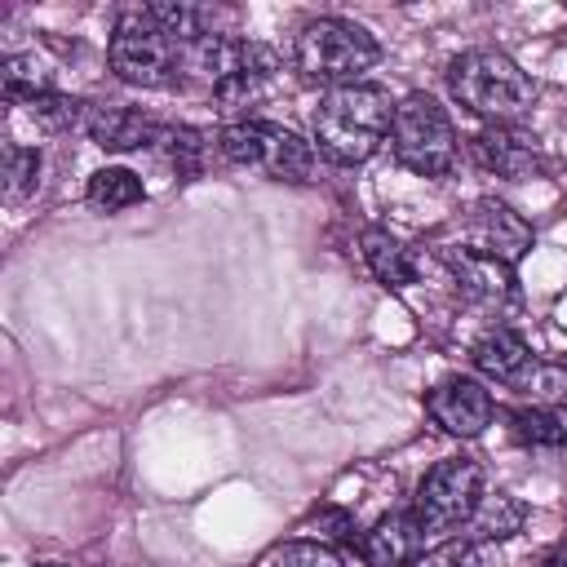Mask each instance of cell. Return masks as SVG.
Listing matches in <instances>:
<instances>
[{"label":"cell","mask_w":567,"mask_h":567,"mask_svg":"<svg viewBox=\"0 0 567 567\" xmlns=\"http://www.w3.org/2000/svg\"><path fill=\"white\" fill-rule=\"evenodd\" d=\"M261 567H346V563L323 540H284L261 558Z\"/></svg>","instance_id":"24"},{"label":"cell","mask_w":567,"mask_h":567,"mask_svg":"<svg viewBox=\"0 0 567 567\" xmlns=\"http://www.w3.org/2000/svg\"><path fill=\"white\" fill-rule=\"evenodd\" d=\"M155 146H159V155L168 159V168L182 182H195V177H204L217 137L208 128H195V124H168V128H159V142Z\"/></svg>","instance_id":"16"},{"label":"cell","mask_w":567,"mask_h":567,"mask_svg":"<svg viewBox=\"0 0 567 567\" xmlns=\"http://www.w3.org/2000/svg\"><path fill=\"white\" fill-rule=\"evenodd\" d=\"M310 527H319L328 540H341V545H354V518L346 509H332V505H319L310 514Z\"/></svg>","instance_id":"27"},{"label":"cell","mask_w":567,"mask_h":567,"mask_svg":"<svg viewBox=\"0 0 567 567\" xmlns=\"http://www.w3.org/2000/svg\"><path fill=\"white\" fill-rule=\"evenodd\" d=\"M478 501H483V465L470 456H447L434 470H425L412 514L425 532H456L474 518Z\"/></svg>","instance_id":"7"},{"label":"cell","mask_w":567,"mask_h":567,"mask_svg":"<svg viewBox=\"0 0 567 567\" xmlns=\"http://www.w3.org/2000/svg\"><path fill=\"white\" fill-rule=\"evenodd\" d=\"M443 261L452 270V284H456V297L483 315H509L523 306V292H518V275L509 261L501 257H487L470 244H456V248H443Z\"/></svg>","instance_id":"8"},{"label":"cell","mask_w":567,"mask_h":567,"mask_svg":"<svg viewBox=\"0 0 567 567\" xmlns=\"http://www.w3.org/2000/svg\"><path fill=\"white\" fill-rule=\"evenodd\" d=\"M412 567H483V558H478V540H470V536H461V540H443V545L425 549Z\"/></svg>","instance_id":"25"},{"label":"cell","mask_w":567,"mask_h":567,"mask_svg":"<svg viewBox=\"0 0 567 567\" xmlns=\"http://www.w3.org/2000/svg\"><path fill=\"white\" fill-rule=\"evenodd\" d=\"M545 567H567V545H563L558 554H549V563H545Z\"/></svg>","instance_id":"28"},{"label":"cell","mask_w":567,"mask_h":567,"mask_svg":"<svg viewBox=\"0 0 567 567\" xmlns=\"http://www.w3.org/2000/svg\"><path fill=\"white\" fill-rule=\"evenodd\" d=\"M421 540H425V527L416 523V514L394 509V514H381L359 536V558L368 567H412L421 558Z\"/></svg>","instance_id":"13"},{"label":"cell","mask_w":567,"mask_h":567,"mask_svg":"<svg viewBox=\"0 0 567 567\" xmlns=\"http://www.w3.org/2000/svg\"><path fill=\"white\" fill-rule=\"evenodd\" d=\"M359 244H363V261H368V270H372L381 284H390V288H408V284L421 279V261H416V252H412L408 244H399L390 230L368 226Z\"/></svg>","instance_id":"15"},{"label":"cell","mask_w":567,"mask_h":567,"mask_svg":"<svg viewBox=\"0 0 567 567\" xmlns=\"http://www.w3.org/2000/svg\"><path fill=\"white\" fill-rule=\"evenodd\" d=\"M217 151L239 168H261L275 182H310L315 146L275 120H235L217 133Z\"/></svg>","instance_id":"6"},{"label":"cell","mask_w":567,"mask_h":567,"mask_svg":"<svg viewBox=\"0 0 567 567\" xmlns=\"http://www.w3.org/2000/svg\"><path fill=\"white\" fill-rule=\"evenodd\" d=\"M394 106L390 93L381 84H346V89H328L310 115L315 128V146L332 159V164H363L377 155V146L385 142L390 124H394Z\"/></svg>","instance_id":"1"},{"label":"cell","mask_w":567,"mask_h":567,"mask_svg":"<svg viewBox=\"0 0 567 567\" xmlns=\"http://www.w3.org/2000/svg\"><path fill=\"white\" fill-rule=\"evenodd\" d=\"M523 390H532V394H540L549 403H567V359L563 363H536V372H532V381Z\"/></svg>","instance_id":"26"},{"label":"cell","mask_w":567,"mask_h":567,"mask_svg":"<svg viewBox=\"0 0 567 567\" xmlns=\"http://www.w3.org/2000/svg\"><path fill=\"white\" fill-rule=\"evenodd\" d=\"M465 244L514 266V261L532 248V226H527L509 204L483 195V199H474L470 213H465Z\"/></svg>","instance_id":"11"},{"label":"cell","mask_w":567,"mask_h":567,"mask_svg":"<svg viewBox=\"0 0 567 567\" xmlns=\"http://www.w3.org/2000/svg\"><path fill=\"white\" fill-rule=\"evenodd\" d=\"M146 13L186 49V44H195V40H204V35H213V9H204V4H146Z\"/></svg>","instance_id":"20"},{"label":"cell","mask_w":567,"mask_h":567,"mask_svg":"<svg viewBox=\"0 0 567 567\" xmlns=\"http://www.w3.org/2000/svg\"><path fill=\"white\" fill-rule=\"evenodd\" d=\"M27 115H31L40 128H49V133H66V128L84 124V102L71 97V93L49 89V93H35V97L27 102Z\"/></svg>","instance_id":"22"},{"label":"cell","mask_w":567,"mask_h":567,"mask_svg":"<svg viewBox=\"0 0 567 567\" xmlns=\"http://www.w3.org/2000/svg\"><path fill=\"white\" fill-rule=\"evenodd\" d=\"M40 168H44V159H40L35 146L9 142V146H4V199H9V204H22L27 195H35Z\"/></svg>","instance_id":"21"},{"label":"cell","mask_w":567,"mask_h":567,"mask_svg":"<svg viewBox=\"0 0 567 567\" xmlns=\"http://www.w3.org/2000/svg\"><path fill=\"white\" fill-rule=\"evenodd\" d=\"M509 434L523 447H567V425L549 408H514L509 412Z\"/></svg>","instance_id":"19"},{"label":"cell","mask_w":567,"mask_h":567,"mask_svg":"<svg viewBox=\"0 0 567 567\" xmlns=\"http://www.w3.org/2000/svg\"><path fill=\"white\" fill-rule=\"evenodd\" d=\"M381 44L350 18H310L292 40V66L306 84L346 89L359 84L368 66H377Z\"/></svg>","instance_id":"3"},{"label":"cell","mask_w":567,"mask_h":567,"mask_svg":"<svg viewBox=\"0 0 567 567\" xmlns=\"http://www.w3.org/2000/svg\"><path fill=\"white\" fill-rule=\"evenodd\" d=\"M80 128L102 151H142V146H155L159 142V128L164 124H155L146 111L124 106V102H89Z\"/></svg>","instance_id":"12"},{"label":"cell","mask_w":567,"mask_h":567,"mask_svg":"<svg viewBox=\"0 0 567 567\" xmlns=\"http://www.w3.org/2000/svg\"><path fill=\"white\" fill-rule=\"evenodd\" d=\"M425 412L430 421L443 430V434H456V439H478L487 425H492V394L474 381V377H447L439 381L430 394H425Z\"/></svg>","instance_id":"10"},{"label":"cell","mask_w":567,"mask_h":567,"mask_svg":"<svg viewBox=\"0 0 567 567\" xmlns=\"http://www.w3.org/2000/svg\"><path fill=\"white\" fill-rule=\"evenodd\" d=\"M390 151L394 159L416 173V177H447L461 159L456 151V128L447 120V111L430 97V93H408L394 106V124H390Z\"/></svg>","instance_id":"5"},{"label":"cell","mask_w":567,"mask_h":567,"mask_svg":"<svg viewBox=\"0 0 567 567\" xmlns=\"http://www.w3.org/2000/svg\"><path fill=\"white\" fill-rule=\"evenodd\" d=\"M84 199H89L97 213H124V208H133V204L146 199V186H142V177L128 173V168H97V173L89 177V186H84Z\"/></svg>","instance_id":"17"},{"label":"cell","mask_w":567,"mask_h":567,"mask_svg":"<svg viewBox=\"0 0 567 567\" xmlns=\"http://www.w3.org/2000/svg\"><path fill=\"white\" fill-rule=\"evenodd\" d=\"M447 89L470 115H478L487 124H514L536 102L532 75L501 49H465V53H456L447 62Z\"/></svg>","instance_id":"2"},{"label":"cell","mask_w":567,"mask_h":567,"mask_svg":"<svg viewBox=\"0 0 567 567\" xmlns=\"http://www.w3.org/2000/svg\"><path fill=\"white\" fill-rule=\"evenodd\" d=\"M182 58L186 49L142 9H124L111 27V44H106V62L124 84L137 89H173L182 80Z\"/></svg>","instance_id":"4"},{"label":"cell","mask_w":567,"mask_h":567,"mask_svg":"<svg viewBox=\"0 0 567 567\" xmlns=\"http://www.w3.org/2000/svg\"><path fill=\"white\" fill-rule=\"evenodd\" d=\"M470 155L483 173H496L505 182H527L545 173V151L536 142V133L518 128V124H483L470 137Z\"/></svg>","instance_id":"9"},{"label":"cell","mask_w":567,"mask_h":567,"mask_svg":"<svg viewBox=\"0 0 567 567\" xmlns=\"http://www.w3.org/2000/svg\"><path fill=\"white\" fill-rule=\"evenodd\" d=\"M470 359H474V368L483 372V377H492V381H501V385H527L532 381V372H536V354H532V346L514 332V328H487L474 346H470Z\"/></svg>","instance_id":"14"},{"label":"cell","mask_w":567,"mask_h":567,"mask_svg":"<svg viewBox=\"0 0 567 567\" xmlns=\"http://www.w3.org/2000/svg\"><path fill=\"white\" fill-rule=\"evenodd\" d=\"M49 89H53V84H49V75L40 71L35 53H9V58H4V97H9V102L27 106L35 93H49Z\"/></svg>","instance_id":"23"},{"label":"cell","mask_w":567,"mask_h":567,"mask_svg":"<svg viewBox=\"0 0 567 567\" xmlns=\"http://www.w3.org/2000/svg\"><path fill=\"white\" fill-rule=\"evenodd\" d=\"M470 527H474L478 540H509V536L523 527V505H518L514 496H505V492H492V496L483 492V501H478Z\"/></svg>","instance_id":"18"}]
</instances>
